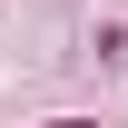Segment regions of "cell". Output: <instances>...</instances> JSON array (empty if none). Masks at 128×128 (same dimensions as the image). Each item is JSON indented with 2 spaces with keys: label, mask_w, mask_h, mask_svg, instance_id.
<instances>
[{
  "label": "cell",
  "mask_w": 128,
  "mask_h": 128,
  "mask_svg": "<svg viewBox=\"0 0 128 128\" xmlns=\"http://www.w3.org/2000/svg\"><path fill=\"white\" fill-rule=\"evenodd\" d=\"M59 128H89V118H59Z\"/></svg>",
  "instance_id": "cell-1"
}]
</instances>
